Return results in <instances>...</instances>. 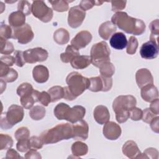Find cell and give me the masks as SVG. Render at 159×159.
<instances>
[{
    "instance_id": "7bdbcfd3",
    "label": "cell",
    "mask_w": 159,
    "mask_h": 159,
    "mask_svg": "<svg viewBox=\"0 0 159 159\" xmlns=\"http://www.w3.org/2000/svg\"><path fill=\"white\" fill-rule=\"evenodd\" d=\"M104 1H81L80 2V6L84 10H88L93 7V6H100L101 5Z\"/></svg>"
},
{
    "instance_id": "7dc6e473",
    "label": "cell",
    "mask_w": 159,
    "mask_h": 159,
    "mask_svg": "<svg viewBox=\"0 0 159 159\" xmlns=\"http://www.w3.org/2000/svg\"><path fill=\"white\" fill-rule=\"evenodd\" d=\"M18 76L17 72L14 70L13 68H10L9 72L2 78H1L2 80H3L5 82L7 83H11L16 80Z\"/></svg>"
},
{
    "instance_id": "3957f363",
    "label": "cell",
    "mask_w": 159,
    "mask_h": 159,
    "mask_svg": "<svg viewBox=\"0 0 159 159\" xmlns=\"http://www.w3.org/2000/svg\"><path fill=\"white\" fill-rule=\"evenodd\" d=\"M136 99L132 95H122L117 97L112 104L116 118L118 122H125L129 118V110L135 106Z\"/></svg>"
},
{
    "instance_id": "9c48e42d",
    "label": "cell",
    "mask_w": 159,
    "mask_h": 159,
    "mask_svg": "<svg viewBox=\"0 0 159 159\" xmlns=\"http://www.w3.org/2000/svg\"><path fill=\"white\" fill-rule=\"evenodd\" d=\"M112 85V80L111 78H106L101 75L89 78L88 89L93 92L107 91L111 89Z\"/></svg>"
},
{
    "instance_id": "bcb514c9",
    "label": "cell",
    "mask_w": 159,
    "mask_h": 159,
    "mask_svg": "<svg viewBox=\"0 0 159 159\" xmlns=\"http://www.w3.org/2000/svg\"><path fill=\"white\" fill-rule=\"evenodd\" d=\"M14 57L15 59V64L19 66L22 67L25 65V61L24 58V52L20 50H16L14 52Z\"/></svg>"
},
{
    "instance_id": "c3c4849f",
    "label": "cell",
    "mask_w": 159,
    "mask_h": 159,
    "mask_svg": "<svg viewBox=\"0 0 159 159\" xmlns=\"http://www.w3.org/2000/svg\"><path fill=\"white\" fill-rule=\"evenodd\" d=\"M29 142L31 148H33L35 150L40 149L43 146V142L40 137H37V136H32L29 139Z\"/></svg>"
},
{
    "instance_id": "4fadbf2b",
    "label": "cell",
    "mask_w": 159,
    "mask_h": 159,
    "mask_svg": "<svg viewBox=\"0 0 159 159\" xmlns=\"http://www.w3.org/2000/svg\"><path fill=\"white\" fill-rule=\"evenodd\" d=\"M158 53V45L155 42L149 40L142 44L140 54L145 59H153L157 57Z\"/></svg>"
},
{
    "instance_id": "484cf974",
    "label": "cell",
    "mask_w": 159,
    "mask_h": 159,
    "mask_svg": "<svg viewBox=\"0 0 159 159\" xmlns=\"http://www.w3.org/2000/svg\"><path fill=\"white\" fill-rule=\"evenodd\" d=\"M71 107L66 104L60 103L56 106L54 109V114L59 120H65Z\"/></svg>"
},
{
    "instance_id": "f1b7e54d",
    "label": "cell",
    "mask_w": 159,
    "mask_h": 159,
    "mask_svg": "<svg viewBox=\"0 0 159 159\" xmlns=\"http://www.w3.org/2000/svg\"><path fill=\"white\" fill-rule=\"evenodd\" d=\"M88 146L81 142H76L73 143L71 146V152L73 155L80 157L82 155H86L88 152Z\"/></svg>"
},
{
    "instance_id": "ee69618b",
    "label": "cell",
    "mask_w": 159,
    "mask_h": 159,
    "mask_svg": "<svg viewBox=\"0 0 159 159\" xmlns=\"http://www.w3.org/2000/svg\"><path fill=\"white\" fill-rule=\"evenodd\" d=\"M129 117L133 120H140L142 117V111L135 106L132 107L129 110Z\"/></svg>"
},
{
    "instance_id": "816d5d0a",
    "label": "cell",
    "mask_w": 159,
    "mask_h": 159,
    "mask_svg": "<svg viewBox=\"0 0 159 159\" xmlns=\"http://www.w3.org/2000/svg\"><path fill=\"white\" fill-rule=\"evenodd\" d=\"M127 1H112V11L114 12H120L125 7Z\"/></svg>"
},
{
    "instance_id": "f5cc1de1",
    "label": "cell",
    "mask_w": 159,
    "mask_h": 159,
    "mask_svg": "<svg viewBox=\"0 0 159 159\" xmlns=\"http://www.w3.org/2000/svg\"><path fill=\"white\" fill-rule=\"evenodd\" d=\"M0 61L1 63L7 66H12L15 63V59L14 56H11L9 55L2 56L1 57Z\"/></svg>"
},
{
    "instance_id": "680465c9",
    "label": "cell",
    "mask_w": 159,
    "mask_h": 159,
    "mask_svg": "<svg viewBox=\"0 0 159 159\" xmlns=\"http://www.w3.org/2000/svg\"><path fill=\"white\" fill-rule=\"evenodd\" d=\"M63 89H64V96H63L64 99H65L66 100H70V101H72L76 99V98L69 91L68 86L63 88Z\"/></svg>"
},
{
    "instance_id": "b9f144b4",
    "label": "cell",
    "mask_w": 159,
    "mask_h": 159,
    "mask_svg": "<svg viewBox=\"0 0 159 159\" xmlns=\"http://www.w3.org/2000/svg\"><path fill=\"white\" fill-rule=\"evenodd\" d=\"M0 35L1 37L5 39L12 38V29H11V27L8 25L2 24L0 27Z\"/></svg>"
},
{
    "instance_id": "83f0119b",
    "label": "cell",
    "mask_w": 159,
    "mask_h": 159,
    "mask_svg": "<svg viewBox=\"0 0 159 159\" xmlns=\"http://www.w3.org/2000/svg\"><path fill=\"white\" fill-rule=\"evenodd\" d=\"M80 55L78 50L76 49L71 45L67 46L65 52L61 53L60 58L61 61L64 63H68L76 55Z\"/></svg>"
},
{
    "instance_id": "d590c367",
    "label": "cell",
    "mask_w": 159,
    "mask_h": 159,
    "mask_svg": "<svg viewBox=\"0 0 159 159\" xmlns=\"http://www.w3.org/2000/svg\"><path fill=\"white\" fill-rule=\"evenodd\" d=\"M34 91L32 86L28 83H24L21 84L17 89V93L20 97L31 94Z\"/></svg>"
},
{
    "instance_id": "f6af8a7d",
    "label": "cell",
    "mask_w": 159,
    "mask_h": 159,
    "mask_svg": "<svg viewBox=\"0 0 159 159\" xmlns=\"http://www.w3.org/2000/svg\"><path fill=\"white\" fill-rule=\"evenodd\" d=\"M16 147H17V149L20 152H27L28 150H29L31 148L30 145L29 139L19 140L17 143Z\"/></svg>"
},
{
    "instance_id": "6f0895ef",
    "label": "cell",
    "mask_w": 159,
    "mask_h": 159,
    "mask_svg": "<svg viewBox=\"0 0 159 159\" xmlns=\"http://www.w3.org/2000/svg\"><path fill=\"white\" fill-rule=\"evenodd\" d=\"M150 126L153 131L158 133V117L157 116L150 122Z\"/></svg>"
},
{
    "instance_id": "9f6ffc18",
    "label": "cell",
    "mask_w": 159,
    "mask_h": 159,
    "mask_svg": "<svg viewBox=\"0 0 159 159\" xmlns=\"http://www.w3.org/2000/svg\"><path fill=\"white\" fill-rule=\"evenodd\" d=\"M6 158H21L18 153L14 150V149H12V148H9L8 149L7 153H6Z\"/></svg>"
},
{
    "instance_id": "7402d4cb",
    "label": "cell",
    "mask_w": 159,
    "mask_h": 159,
    "mask_svg": "<svg viewBox=\"0 0 159 159\" xmlns=\"http://www.w3.org/2000/svg\"><path fill=\"white\" fill-rule=\"evenodd\" d=\"M85 112L86 110L84 107L81 106H75L71 108L65 120L73 124L83 119Z\"/></svg>"
},
{
    "instance_id": "836d02e7",
    "label": "cell",
    "mask_w": 159,
    "mask_h": 159,
    "mask_svg": "<svg viewBox=\"0 0 159 159\" xmlns=\"http://www.w3.org/2000/svg\"><path fill=\"white\" fill-rule=\"evenodd\" d=\"M159 22L158 19L153 20L149 25V28L151 31L150 39L151 41H153L158 44V37L159 34Z\"/></svg>"
},
{
    "instance_id": "52a82bcc",
    "label": "cell",
    "mask_w": 159,
    "mask_h": 159,
    "mask_svg": "<svg viewBox=\"0 0 159 159\" xmlns=\"http://www.w3.org/2000/svg\"><path fill=\"white\" fill-rule=\"evenodd\" d=\"M31 9L34 16L43 22H48L52 19L53 11L43 1H33Z\"/></svg>"
},
{
    "instance_id": "ffe728a7",
    "label": "cell",
    "mask_w": 159,
    "mask_h": 159,
    "mask_svg": "<svg viewBox=\"0 0 159 159\" xmlns=\"http://www.w3.org/2000/svg\"><path fill=\"white\" fill-rule=\"evenodd\" d=\"M111 46L117 50H122L127 45V40L125 35L122 32L114 34L110 39Z\"/></svg>"
},
{
    "instance_id": "7c38bea8",
    "label": "cell",
    "mask_w": 159,
    "mask_h": 159,
    "mask_svg": "<svg viewBox=\"0 0 159 159\" xmlns=\"http://www.w3.org/2000/svg\"><path fill=\"white\" fill-rule=\"evenodd\" d=\"M72 138L76 140H85L88 137L89 127L87 122L81 119L72 124Z\"/></svg>"
},
{
    "instance_id": "2e32d148",
    "label": "cell",
    "mask_w": 159,
    "mask_h": 159,
    "mask_svg": "<svg viewBox=\"0 0 159 159\" xmlns=\"http://www.w3.org/2000/svg\"><path fill=\"white\" fill-rule=\"evenodd\" d=\"M135 78L137 84L140 88H142L147 84H153V77L150 71L146 68H142L138 70L135 75Z\"/></svg>"
},
{
    "instance_id": "4316f807",
    "label": "cell",
    "mask_w": 159,
    "mask_h": 159,
    "mask_svg": "<svg viewBox=\"0 0 159 159\" xmlns=\"http://www.w3.org/2000/svg\"><path fill=\"white\" fill-rule=\"evenodd\" d=\"M53 39L59 45L65 44L69 41V33L66 29L60 28L54 32Z\"/></svg>"
},
{
    "instance_id": "9a60e30c",
    "label": "cell",
    "mask_w": 159,
    "mask_h": 159,
    "mask_svg": "<svg viewBox=\"0 0 159 159\" xmlns=\"http://www.w3.org/2000/svg\"><path fill=\"white\" fill-rule=\"evenodd\" d=\"M103 134L107 139L116 140L121 134L120 127L114 122H107L103 127Z\"/></svg>"
},
{
    "instance_id": "1f68e13d",
    "label": "cell",
    "mask_w": 159,
    "mask_h": 159,
    "mask_svg": "<svg viewBox=\"0 0 159 159\" xmlns=\"http://www.w3.org/2000/svg\"><path fill=\"white\" fill-rule=\"evenodd\" d=\"M45 115V109L40 106H35L33 107L30 112L29 116L33 120H40L44 117Z\"/></svg>"
},
{
    "instance_id": "60d3db41",
    "label": "cell",
    "mask_w": 159,
    "mask_h": 159,
    "mask_svg": "<svg viewBox=\"0 0 159 159\" xmlns=\"http://www.w3.org/2000/svg\"><path fill=\"white\" fill-rule=\"evenodd\" d=\"M32 5L27 1H20L18 3L17 9L25 16L29 15L32 12Z\"/></svg>"
},
{
    "instance_id": "cb8c5ba5",
    "label": "cell",
    "mask_w": 159,
    "mask_h": 159,
    "mask_svg": "<svg viewBox=\"0 0 159 159\" xmlns=\"http://www.w3.org/2000/svg\"><path fill=\"white\" fill-rule=\"evenodd\" d=\"M91 63L90 56L76 55L71 61L70 63L73 68L75 69H84Z\"/></svg>"
},
{
    "instance_id": "d6986e66",
    "label": "cell",
    "mask_w": 159,
    "mask_h": 159,
    "mask_svg": "<svg viewBox=\"0 0 159 159\" xmlns=\"http://www.w3.org/2000/svg\"><path fill=\"white\" fill-rule=\"evenodd\" d=\"M141 96L147 102H152L158 98V93L157 88L153 84H147L141 88Z\"/></svg>"
},
{
    "instance_id": "277c9868",
    "label": "cell",
    "mask_w": 159,
    "mask_h": 159,
    "mask_svg": "<svg viewBox=\"0 0 159 159\" xmlns=\"http://www.w3.org/2000/svg\"><path fill=\"white\" fill-rule=\"evenodd\" d=\"M66 82L69 91L76 98L88 89L89 86V79L76 71L70 73L66 78Z\"/></svg>"
},
{
    "instance_id": "db71d44e",
    "label": "cell",
    "mask_w": 159,
    "mask_h": 159,
    "mask_svg": "<svg viewBox=\"0 0 159 159\" xmlns=\"http://www.w3.org/2000/svg\"><path fill=\"white\" fill-rule=\"evenodd\" d=\"M25 158H41V156L39 152L34 148H30V150L27 152L25 155Z\"/></svg>"
},
{
    "instance_id": "681fc988",
    "label": "cell",
    "mask_w": 159,
    "mask_h": 159,
    "mask_svg": "<svg viewBox=\"0 0 159 159\" xmlns=\"http://www.w3.org/2000/svg\"><path fill=\"white\" fill-rule=\"evenodd\" d=\"M157 115L155 114L150 109V108L145 109L143 111H142V120L147 122V123H150V122L153 120L154 117H155Z\"/></svg>"
},
{
    "instance_id": "f35d334b",
    "label": "cell",
    "mask_w": 159,
    "mask_h": 159,
    "mask_svg": "<svg viewBox=\"0 0 159 159\" xmlns=\"http://www.w3.org/2000/svg\"><path fill=\"white\" fill-rule=\"evenodd\" d=\"M138 47V42L137 39L134 36H130L127 42L126 52L129 55H133L136 52Z\"/></svg>"
},
{
    "instance_id": "5b68a950",
    "label": "cell",
    "mask_w": 159,
    "mask_h": 159,
    "mask_svg": "<svg viewBox=\"0 0 159 159\" xmlns=\"http://www.w3.org/2000/svg\"><path fill=\"white\" fill-rule=\"evenodd\" d=\"M24 117V110L21 106L12 104L7 111L1 115L0 124L3 129H9L14 125L22 121Z\"/></svg>"
},
{
    "instance_id": "ab89813d",
    "label": "cell",
    "mask_w": 159,
    "mask_h": 159,
    "mask_svg": "<svg viewBox=\"0 0 159 159\" xmlns=\"http://www.w3.org/2000/svg\"><path fill=\"white\" fill-rule=\"evenodd\" d=\"M30 134V132L29 129L27 127H22L20 128H19L15 132L14 136L16 139L19 141L23 139H29Z\"/></svg>"
},
{
    "instance_id": "d4e9b609",
    "label": "cell",
    "mask_w": 159,
    "mask_h": 159,
    "mask_svg": "<svg viewBox=\"0 0 159 159\" xmlns=\"http://www.w3.org/2000/svg\"><path fill=\"white\" fill-rule=\"evenodd\" d=\"M25 22V15L20 11H16L9 16V23L13 27H19L24 25Z\"/></svg>"
},
{
    "instance_id": "e0dca14e",
    "label": "cell",
    "mask_w": 159,
    "mask_h": 159,
    "mask_svg": "<svg viewBox=\"0 0 159 159\" xmlns=\"http://www.w3.org/2000/svg\"><path fill=\"white\" fill-rule=\"evenodd\" d=\"M122 152L125 155L130 158H141L140 153L137 144L132 140L127 141L122 147Z\"/></svg>"
},
{
    "instance_id": "f546056e",
    "label": "cell",
    "mask_w": 159,
    "mask_h": 159,
    "mask_svg": "<svg viewBox=\"0 0 159 159\" xmlns=\"http://www.w3.org/2000/svg\"><path fill=\"white\" fill-rule=\"evenodd\" d=\"M51 98V102H56L59 99L63 98L64 89L60 86H55L50 88L48 91Z\"/></svg>"
},
{
    "instance_id": "8d00e7d4",
    "label": "cell",
    "mask_w": 159,
    "mask_h": 159,
    "mask_svg": "<svg viewBox=\"0 0 159 159\" xmlns=\"http://www.w3.org/2000/svg\"><path fill=\"white\" fill-rule=\"evenodd\" d=\"M12 144H13V140L10 136L7 135H4L3 134H1L0 150L9 149L12 146Z\"/></svg>"
},
{
    "instance_id": "ac0fdd59",
    "label": "cell",
    "mask_w": 159,
    "mask_h": 159,
    "mask_svg": "<svg viewBox=\"0 0 159 159\" xmlns=\"http://www.w3.org/2000/svg\"><path fill=\"white\" fill-rule=\"evenodd\" d=\"M94 117L95 120L99 124H104L107 122L110 118L107 108L102 105L96 106L94 110Z\"/></svg>"
},
{
    "instance_id": "11a10c76",
    "label": "cell",
    "mask_w": 159,
    "mask_h": 159,
    "mask_svg": "<svg viewBox=\"0 0 159 159\" xmlns=\"http://www.w3.org/2000/svg\"><path fill=\"white\" fill-rule=\"evenodd\" d=\"M150 109L156 115L158 116L159 113L158 109V99H156L154 101H152V103L150 106Z\"/></svg>"
},
{
    "instance_id": "ba28073f",
    "label": "cell",
    "mask_w": 159,
    "mask_h": 159,
    "mask_svg": "<svg viewBox=\"0 0 159 159\" xmlns=\"http://www.w3.org/2000/svg\"><path fill=\"white\" fill-rule=\"evenodd\" d=\"M34 34L31 27L25 24L19 27H13L12 38L17 39L18 42L21 44H25L30 42L34 38Z\"/></svg>"
},
{
    "instance_id": "74e56055",
    "label": "cell",
    "mask_w": 159,
    "mask_h": 159,
    "mask_svg": "<svg viewBox=\"0 0 159 159\" xmlns=\"http://www.w3.org/2000/svg\"><path fill=\"white\" fill-rule=\"evenodd\" d=\"M35 102V101L32 96V93L31 94L20 97V103L22 106L25 109H28L31 108Z\"/></svg>"
},
{
    "instance_id": "d6a6232c",
    "label": "cell",
    "mask_w": 159,
    "mask_h": 159,
    "mask_svg": "<svg viewBox=\"0 0 159 159\" xmlns=\"http://www.w3.org/2000/svg\"><path fill=\"white\" fill-rule=\"evenodd\" d=\"M0 52L1 54H4L5 55H8L13 52L14 48L12 43L8 41L7 39L0 38Z\"/></svg>"
},
{
    "instance_id": "603a6c76",
    "label": "cell",
    "mask_w": 159,
    "mask_h": 159,
    "mask_svg": "<svg viewBox=\"0 0 159 159\" xmlns=\"http://www.w3.org/2000/svg\"><path fill=\"white\" fill-rule=\"evenodd\" d=\"M116 26L111 21L102 23L99 28V34L104 40H108L116 31Z\"/></svg>"
},
{
    "instance_id": "8992f818",
    "label": "cell",
    "mask_w": 159,
    "mask_h": 159,
    "mask_svg": "<svg viewBox=\"0 0 159 159\" xmlns=\"http://www.w3.org/2000/svg\"><path fill=\"white\" fill-rule=\"evenodd\" d=\"M110 49L107 43L101 41L93 45L91 49L90 57L91 63L99 68L102 63L110 61Z\"/></svg>"
},
{
    "instance_id": "e575fe53",
    "label": "cell",
    "mask_w": 159,
    "mask_h": 159,
    "mask_svg": "<svg viewBox=\"0 0 159 159\" xmlns=\"http://www.w3.org/2000/svg\"><path fill=\"white\" fill-rule=\"evenodd\" d=\"M53 9L58 12H64L68 9V2L66 1H49Z\"/></svg>"
},
{
    "instance_id": "5bb4252c",
    "label": "cell",
    "mask_w": 159,
    "mask_h": 159,
    "mask_svg": "<svg viewBox=\"0 0 159 159\" xmlns=\"http://www.w3.org/2000/svg\"><path fill=\"white\" fill-rule=\"evenodd\" d=\"M91 34L88 31L83 30L78 32L71 40V45L78 50L87 46L91 41Z\"/></svg>"
},
{
    "instance_id": "7a4b0ae2",
    "label": "cell",
    "mask_w": 159,
    "mask_h": 159,
    "mask_svg": "<svg viewBox=\"0 0 159 159\" xmlns=\"http://www.w3.org/2000/svg\"><path fill=\"white\" fill-rule=\"evenodd\" d=\"M72 125L66 124H58L55 127L43 132L40 135L43 144L54 143L62 140H67L72 138Z\"/></svg>"
},
{
    "instance_id": "30bf717a",
    "label": "cell",
    "mask_w": 159,
    "mask_h": 159,
    "mask_svg": "<svg viewBox=\"0 0 159 159\" xmlns=\"http://www.w3.org/2000/svg\"><path fill=\"white\" fill-rule=\"evenodd\" d=\"M48 57V52L41 47L28 49L24 52V58L25 63H34L45 61Z\"/></svg>"
},
{
    "instance_id": "4dcf8cb0",
    "label": "cell",
    "mask_w": 159,
    "mask_h": 159,
    "mask_svg": "<svg viewBox=\"0 0 159 159\" xmlns=\"http://www.w3.org/2000/svg\"><path fill=\"white\" fill-rule=\"evenodd\" d=\"M99 68L101 75L106 78H111L115 72L114 66L110 61L102 63Z\"/></svg>"
},
{
    "instance_id": "8fae6325",
    "label": "cell",
    "mask_w": 159,
    "mask_h": 159,
    "mask_svg": "<svg viewBox=\"0 0 159 159\" xmlns=\"http://www.w3.org/2000/svg\"><path fill=\"white\" fill-rule=\"evenodd\" d=\"M85 16V11H84L80 6L71 7L69 10L68 17L69 25L72 28L78 27L83 22Z\"/></svg>"
},
{
    "instance_id": "44dd1931",
    "label": "cell",
    "mask_w": 159,
    "mask_h": 159,
    "mask_svg": "<svg viewBox=\"0 0 159 159\" xmlns=\"http://www.w3.org/2000/svg\"><path fill=\"white\" fill-rule=\"evenodd\" d=\"M32 74L34 80L39 83L46 82L49 77V73L47 68L43 65H37L35 66L33 69Z\"/></svg>"
},
{
    "instance_id": "6da1fadb",
    "label": "cell",
    "mask_w": 159,
    "mask_h": 159,
    "mask_svg": "<svg viewBox=\"0 0 159 159\" xmlns=\"http://www.w3.org/2000/svg\"><path fill=\"white\" fill-rule=\"evenodd\" d=\"M111 22L126 33L134 35H141L145 30V24L142 20L129 16L124 12H116L112 17Z\"/></svg>"
},
{
    "instance_id": "f907efd6",
    "label": "cell",
    "mask_w": 159,
    "mask_h": 159,
    "mask_svg": "<svg viewBox=\"0 0 159 159\" xmlns=\"http://www.w3.org/2000/svg\"><path fill=\"white\" fill-rule=\"evenodd\" d=\"M38 101H39L43 106H47L48 104L51 102V98L48 93L45 91L40 92L39 96Z\"/></svg>"
}]
</instances>
